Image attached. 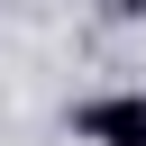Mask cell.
<instances>
[{
  "instance_id": "1",
  "label": "cell",
  "mask_w": 146,
  "mask_h": 146,
  "mask_svg": "<svg viewBox=\"0 0 146 146\" xmlns=\"http://www.w3.org/2000/svg\"><path fill=\"white\" fill-rule=\"evenodd\" d=\"M73 128L91 146H146V91H100V100L73 110Z\"/></svg>"
}]
</instances>
